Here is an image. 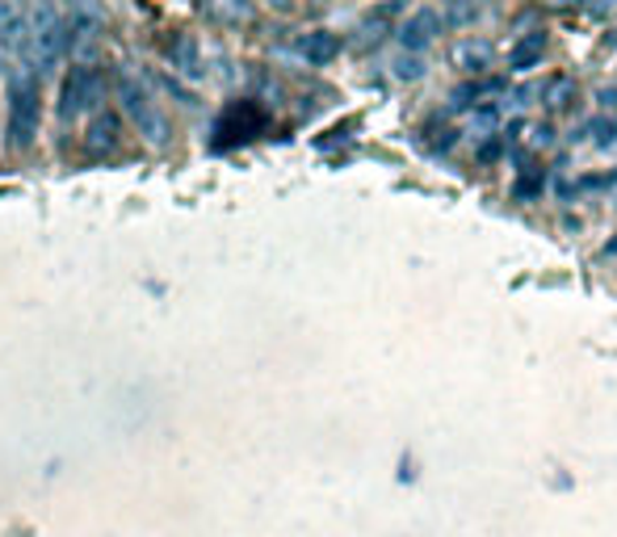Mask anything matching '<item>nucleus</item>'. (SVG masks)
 I'll return each mask as SVG.
<instances>
[{"label":"nucleus","instance_id":"ddd939ff","mask_svg":"<svg viewBox=\"0 0 617 537\" xmlns=\"http://www.w3.org/2000/svg\"><path fill=\"white\" fill-rule=\"evenodd\" d=\"M488 13V9H474V4H454V9H445L441 13V26H471V21H479Z\"/></svg>","mask_w":617,"mask_h":537},{"label":"nucleus","instance_id":"423d86ee","mask_svg":"<svg viewBox=\"0 0 617 537\" xmlns=\"http://www.w3.org/2000/svg\"><path fill=\"white\" fill-rule=\"evenodd\" d=\"M450 64L462 76H483L496 64V47H491L488 38H458L454 51H450Z\"/></svg>","mask_w":617,"mask_h":537},{"label":"nucleus","instance_id":"2eb2a0df","mask_svg":"<svg viewBox=\"0 0 617 537\" xmlns=\"http://www.w3.org/2000/svg\"><path fill=\"white\" fill-rule=\"evenodd\" d=\"M550 144V126H529V147H546Z\"/></svg>","mask_w":617,"mask_h":537},{"label":"nucleus","instance_id":"20e7f679","mask_svg":"<svg viewBox=\"0 0 617 537\" xmlns=\"http://www.w3.org/2000/svg\"><path fill=\"white\" fill-rule=\"evenodd\" d=\"M261 126H265V109L256 106V101H236V106H227L223 114H218V123H215V147L244 144V139L261 135Z\"/></svg>","mask_w":617,"mask_h":537},{"label":"nucleus","instance_id":"f8f14e48","mask_svg":"<svg viewBox=\"0 0 617 537\" xmlns=\"http://www.w3.org/2000/svg\"><path fill=\"white\" fill-rule=\"evenodd\" d=\"M424 72H429V68H424V59H420V55H395V64H391V76L403 80V85L420 80Z\"/></svg>","mask_w":617,"mask_h":537},{"label":"nucleus","instance_id":"f03ea898","mask_svg":"<svg viewBox=\"0 0 617 537\" xmlns=\"http://www.w3.org/2000/svg\"><path fill=\"white\" fill-rule=\"evenodd\" d=\"M114 89H118L123 114H127L130 123L139 126V135H147L151 144H164V139H168V118H164V109L151 101V92H147L130 72H118Z\"/></svg>","mask_w":617,"mask_h":537},{"label":"nucleus","instance_id":"dca6fc26","mask_svg":"<svg viewBox=\"0 0 617 537\" xmlns=\"http://www.w3.org/2000/svg\"><path fill=\"white\" fill-rule=\"evenodd\" d=\"M600 109H617V89H600Z\"/></svg>","mask_w":617,"mask_h":537},{"label":"nucleus","instance_id":"9b49d317","mask_svg":"<svg viewBox=\"0 0 617 537\" xmlns=\"http://www.w3.org/2000/svg\"><path fill=\"white\" fill-rule=\"evenodd\" d=\"M580 135L592 147H614L617 144V118H592V123H584Z\"/></svg>","mask_w":617,"mask_h":537},{"label":"nucleus","instance_id":"0eeeda50","mask_svg":"<svg viewBox=\"0 0 617 537\" xmlns=\"http://www.w3.org/2000/svg\"><path fill=\"white\" fill-rule=\"evenodd\" d=\"M294 51L303 55L307 64H315V68H324V64H332L341 55V35H332V30H307V35H298Z\"/></svg>","mask_w":617,"mask_h":537},{"label":"nucleus","instance_id":"1a4fd4ad","mask_svg":"<svg viewBox=\"0 0 617 537\" xmlns=\"http://www.w3.org/2000/svg\"><path fill=\"white\" fill-rule=\"evenodd\" d=\"M123 144V118L118 114H97L92 118V126H89V147L92 152H114V147Z\"/></svg>","mask_w":617,"mask_h":537},{"label":"nucleus","instance_id":"9d476101","mask_svg":"<svg viewBox=\"0 0 617 537\" xmlns=\"http://www.w3.org/2000/svg\"><path fill=\"white\" fill-rule=\"evenodd\" d=\"M571 106H576V80H571V76H559V80H550V85H546V109H555V114H567Z\"/></svg>","mask_w":617,"mask_h":537},{"label":"nucleus","instance_id":"4468645a","mask_svg":"<svg viewBox=\"0 0 617 537\" xmlns=\"http://www.w3.org/2000/svg\"><path fill=\"white\" fill-rule=\"evenodd\" d=\"M538 185H542V177H538V173L521 177V180H517V197H533V194H538Z\"/></svg>","mask_w":617,"mask_h":537},{"label":"nucleus","instance_id":"7ed1b4c3","mask_svg":"<svg viewBox=\"0 0 617 537\" xmlns=\"http://www.w3.org/2000/svg\"><path fill=\"white\" fill-rule=\"evenodd\" d=\"M106 92V72L97 64H72L63 85H59V118H80L89 114Z\"/></svg>","mask_w":617,"mask_h":537},{"label":"nucleus","instance_id":"39448f33","mask_svg":"<svg viewBox=\"0 0 617 537\" xmlns=\"http://www.w3.org/2000/svg\"><path fill=\"white\" fill-rule=\"evenodd\" d=\"M437 35H441V13L437 9H417L395 30V42H400V55H420L424 59V51L437 42Z\"/></svg>","mask_w":617,"mask_h":537},{"label":"nucleus","instance_id":"6e6552de","mask_svg":"<svg viewBox=\"0 0 617 537\" xmlns=\"http://www.w3.org/2000/svg\"><path fill=\"white\" fill-rule=\"evenodd\" d=\"M546 47H550V38L546 30H533V35L517 38V47L509 51V72H529V68H538L542 64Z\"/></svg>","mask_w":617,"mask_h":537},{"label":"nucleus","instance_id":"f257e3e1","mask_svg":"<svg viewBox=\"0 0 617 537\" xmlns=\"http://www.w3.org/2000/svg\"><path fill=\"white\" fill-rule=\"evenodd\" d=\"M4 147L9 152H30L38 139V123H42V85L35 72H13L9 89H4Z\"/></svg>","mask_w":617,"mask_h":537}]
</instances>
